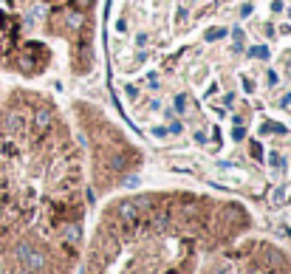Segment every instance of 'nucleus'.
<instances>
[{
    "mask_svg": "<svg viewBox=\"0 0 291 274\" xmlns=\"http://www.w3.org/2000/svg\"><path fill=\"white\" fill-rule=\"evenodd\" d=\"M68 116L79 133L88 181L93 184L96 195H116L145 164V153L99 105L74 99Z\"/></svg>",
    "mask_w": 291,
    "mask_h": 274,
    "instance_id": "20e7f679",
    "label": "nucleus"
},
{
    "mask_svg": "<svg viewBox=\"0 0 291 274\" xmlns=\"http://www.w3.org/2000/svg\"><path fill=\"white\" fill-rule=\"evenodd\" d=\"M255 229L237 198L195 187L108 195L74 274H195L206 251Z\"/></svg>",
    "mask_w": 291,
    "mask_h": 274,
    "instance_id": "f03ea898",
    "label": "nucleus"
},
{
    "mask_svg": "<svg viewBox=\"0 0 291 274\" xmlns=\"http://www.w3.org/2000/svg\"><path fill=\"white\" fill-rule=\"evenodd\" d=\"M195 274H291V251L249 229L206 251Z\"/></svg>",
    "mask_w": 291,
    "mask_h": 274,
    "instance_id": "39448f33",
    "label": "nucleus"
},
{
    "mask_svg": "<svg viewBox=\"0 0 291 274\" xmlns=\"http://www.w3.org/2000/svg\"><path fill=\"white\" fill-rule=\"evenodd\" d=\"M99 65V0H0V74L37 85Z\"/></svg>",
    "mask_w": 291,
    "mask_h": 274,
    "instance_id": "7ed1b4c3",
    "label": "nucleus"
},
{
    "mask_svg": "<svg viewBox=\"0 0 291 274\" xmlns=\"http://www.w3.org/2000/svg\"><path fill=\"white\" fill-rule=\"evenodd\" d=\"M88 235V167L51 91H0V274H74Z\"/></svg>",
    "mask_w": 291,
    "mask_h": 274,
    "instance_id": "f257e3e1",
    "label": "nucleus"
}]
</instances>
